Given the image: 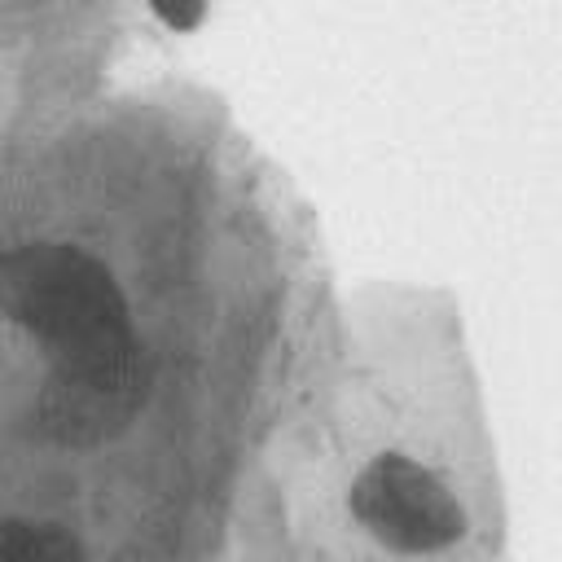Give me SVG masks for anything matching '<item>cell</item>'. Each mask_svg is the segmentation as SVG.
I'll list each match as a JSON object with an SVG mask.
<instances>
[{"mask_svg": "<svg viewBox=\"0 0 562 562\" xmlns=\"http://www.w3.org/2000/svg\"><path fill=\"white\" fill-rule=\"evenodd\" d=\"M4 316L26 329L53 373L40 391V430L57 443H101L145 400L140 342L114 277L61 241H22L4 255Z\"/></svg>", "mask_w": 562, "mask_h": 562, "instance_id": "1", "label": "cell"}, {"mask_svg": "<svg viewBox=\"0 0 562 562\" xmlns=\"http://www.w3.org/2000/svg\"><path fill=\"white\" fill-rule=\"evenodd\" d=\"M351 518L395 553H439L461 540L465 509L413 457L382 452L351 483Z\"/></svg>", "mask_w": 562, "mask_h": 562, "instance_id": "2", "label": "cell"}, {"mask_svg": "<svg viewBox=\"0 0 562 562\" xmlns=\"http://www.w3.org/2000/svg\"><path fill=\"white\" fill-rule=\"evenodd\" d=\"M0 562H83L79 540L57 522H0Z\"/></svg>", "mask_w": 562, "mask_h": 562, "instance_id": "3", "label": "cell"}, {"mask_svg": "<svg viewBox=\"0 0 562 562\" xmlns=\"http://www.w3.org/2000/svg\"><path fill=\"white\" fill-rule=\"evenodd\" d=\"M149 4L171 31H193L202 22V9H206V0H149Z\"/></svg>", "mask_w": 562, "mask_h": 562, "instance_id": "4", "label": "cell"}]
</instances>
